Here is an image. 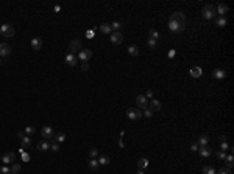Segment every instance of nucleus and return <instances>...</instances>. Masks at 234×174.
Listing matches in <instances>:
<instances>
[{"instance_id":"1","label":"nucleus","mask_w":234,"mask_h":174,"mask_svg":"<svg viewBox=\"0 0 234 174\" xmlns=\"http://www.w3.org/2000/svg\"><path fill=\"white\" fill-rule=\"evenodd\" d=\"M186 23H187V20H186L184 12H181V11L173 12V14L170 16V19H169V28H170V31H173V33L184 31Z\"/></svg>"},{"instance_id":"2","label":"nucleus","mask_w":234,"mask_h":174,"mask_svg":"<svg viewBox=\"0 0 234 174\" xmlns=\"http://www.w3.org/2000/svg\"><path fill=\"white\" fill-rule=\"evenodd\" d=\"M201 14H203L204 19H208V20L214 19V17L217 16L215 6H214V5H204V6H203V11H201Z\"/></svg>"},{"instance_id":"3","label":"nucleus","mask_w":234,"mask_h":174,"mask_svg":"<svg viewBox=\"0 0 234 174\" xmlns=\"http://www.w3.org/2000/svg\"><path fill=\"white\" fill-rule=\"evenodd\" d=\"M0 33H2L5 37H13V36H14V33H16V30L13 28V25L5 23V25L0 26Z\"/></svg>"},{"instance_id":"4","label":"nucleus","mask_w":234,"mask_h":174,"mask_svg":"<svg viewBox=\"0 0 234 174\" xmlns=\"http://www.w3.org/2000/svg\"><path fill=\"white\" fill-rule=\"evenodd\" d=\"M77 58L81 62H87L89 59L92 58V50H89V48H86V50H80L78 54H77Z\"/></svg>"},{"instance_id":"5","label":"nucleus","mask_w":234,"mask_h":174,"mask_svg":"<svg viewBox=\"0 0 234 174\" xmlns=\"http://www.w3.org/2000/svg\"><path fill=\"white\" fill-rule=\"evenodd\" d=\"M41 135H42V140H47L49 142L50 138L55 135V131L52 126H44L42 129H41Z\"/></svg>"},{"instance_id":"6","label":"nucleus","mask_w":234,"mask_h":174,"mask_svg":"<svg viewBox=\"0 0 234 174\" xmlns=\"http://www.w3.org/2000/svg\"><path fill=\"white\" fill-rule=\"evenodd\" d=\"M17 135H19V138H20V148H24V149L30 148V146H31V138L27 137L25 132H19Z\"/></svg>"},{"instance_id":"7","label":"nucleus","mask_w":234,"mask_h":174,"mask_svg":"<svg viewBox=\"0 0 234 174\" xmlns=\"http://www.w3.org/2000/svg\"><path fill=\"white\" fill-rule=\"evenodd\" d=\"M14 159H16V154L14 152H5L3 156H0V162H3V165H11L13 162H14Z\"/></svg>"},{"instance_id":"8","label":"nucleus","mask_w":234,"mask_h":174,"mask_svg":"<svg viewBox=\"0 0 234 174\" xmlns=\"http://www.w3.org/2000/svg\"><path fill=\"white\" fill-rule=\"evenodd\" d=\"M127 117L130 118V120L136 121V120H139V118L142 117V112H141L139 109H134V107H131V109H128V110H127Z\"/></svg>"},{"instance_id":"9","label":"nucleus","mask_w":234,"mask_h":174,"mask_svg":"<svg viewBox=\"0 0 234 174\" xmlns=\"http://www.w3.org/2000/svg\"><path fill=\"white\" fill-rule=\"evenodd\" d=\"M10 54H11V45L2 42L0 44V58H8Z\"/></svg>"},{"instance_id":"10","label":"nucleus","mask_w":234,"mask_h":174,"mask_svg":"<svg viewBox=\"0 0 234 174\" xmlns=\"http://www.w3.org/2000/svg\"><path fill=\"white\" fill-rule=\"evenodd\" d=\"M69 50H70V53H78L80 50H81V40H78V39H73V40H70L69 42Z\"/></svg>"},{"instance_id":"11","label":"nucleus","mask_w":234,"mask_h":174,"mask_svg":"<svg viewBox=\"0 0 234 174\" xmlns=\"http://www.w3.org/2000/svg\"><path fill=\"white\" fill-rule=\"evenodd\" d=\"M64 61H66V64L69 67H75V65H77V62H78V58H77V54H73V53H67Z\"/></svg>"},{"instance_id":"12","label":"nucleus","mask_w":234,"mask_h":174,"mask_svg":"<svg viewBox=\"0 0 234 174\" xmlns=\"http://www.w3.org/2000/svg\"><path fill=\"white\" fill-rule=\"evenodd\" d=\"M136 104H137V107H139V109H147L148 107V100L145 98V95H137Z\"/></svg>"},{"instance_id":"13","label":"nucleus","mask_w":234,"mask_h":174,"mask_svg":"<svg viewBox=\"0 0 234 174\" xmlns=\"http://www.w3.org/2000/svg\"><path fill=\"white\" fill-rule=\"evenodd\" d=\"M109 40H111V44L119 45V44H122V40H123V34H122L120 31L113 33V34H111V37H109Z\"/></svg>"},{"instance_id":"14","label":"nucleus","mask_w":234,"mask_h":174,"mask_svg":"<svg viewBox=\"0 0 234 174\" xmlns=\"http://www.w3.org/2000/svg\"><path fill=\"white\" fill-rule=\"evenodd\" d=\"M148 109L151 110V112H156V110L161 109V103L158 100H155V98H151V100H148Z\"/></svg>"},{"instance_id":"15","label":"nucleus","mask_w":234,"mask_h":174,"mask_svg":"<svg viewBox=\"0 0 234 174\" xmlns=\"http://www.w3.org/2000/svg\"><path fill=\"white\" fill-rule=\"evenodd\" d=\"M215 11H217V14H218L220 17H225V14L228 12V5L218 3V5H217V8H215Z\"/></svg>"},{"instance_id":"16","label":"nucleus","mask_w":234,"mask_h":174,"mask_svg":"<svg viewBox=\"0 0 234 174\" xmlns=\"http://www.w3.org/2000/svg\"><path fill=\"white\" fill-rule=\"evenodd\" d=\"M42 48V39L41 37H33L31 39V50H41Z\"/></svg>"},{"instance_id":"17","label":"nucleus","mask_w":234,"mask_h":174,"mask_svg":"<svg viewBox=\"0 0 234 174\" xmlns=\"http://www.w3.org/2000/svg\"><path fill=\"white\" fill-rule=\"evenodd\" d=\"M64 140H66V134L64 132H59V134H55L50 138V143H63Z\"/></svg>"},{"instance_id":"18","label":"nucleus","mask_w":234,"mask_h":174,"mask_svg":"<svg viewBox=\"0 0 234 174\" xmlns=\"http://www.w3.org/2000/svg\"><path fill=\"white\" fill-rule=\"evenodd\" d=\"M198 152H200V156H201L203 159H208V157L212 156V149L209 148V146H203V148L198 149Z\"/></svg>"},{"instance_id":"19","label":"nucleus","mask_w":234,"mask_h":174,"mask_svg":"<svg viewBox=\"0 0 234 174\" xmlns=\"http://www.w3.org/2000/svg\"><path fill=\"white\" fill-rule=\"evenodd\" d=\"M189 75L192 76V78H200V76L203 75V70H201V67H198V65L192 67V68H190V72H189Z\"/></svg>"},{"instance_id":"20","label":"nucleus","mask_w":234,"mask_h":174,"mask_svg":"<svg viewBox=\"0 0 234 174\" xmlns=\"http://www.w3.org/2000/svg\"><path fill=\"white\" fill-rule=\"evenodd\" d=\"M212 76H214L215 79H225L226 78V72L223 68H215L214 72H212Z\"/></svg>"},{"instance_id":"21","label":"nucleus","mask_w":234,"mask_h":174,"mask_svg":"<svg viewBox=\"0 0 234 174\" xmlns=\"http://www.w3.org/2000/svg\"><path fill=\"white\" fill-rule=\"evenodd\" d=\"M98 160L97 159H89V162H87V168L91 170V171H97L98 170Z\"/></svg>"},{"instance_id":"22","label":"nucleus","mask_w":234,"mask_h":174,"mask_svg":"<svg viewBox=\"0 0 234 174\" xmlns=\"http://www.w3.org/2000/svg\"><path fill=\"white\" fill-rule=\"evenodd\" d=\"M208 143H209V137H208V135H200V137H198V142H197L198 148H203V146H208Z\"/></svg>"},{"instance_id":"23","label":"nucleus","mask_w":234,"mask_h":174,"mask_svg":"<svg viewBox=\"0 0 234 174\" xmlns=\"http://www.w3.org/2000/svg\"><path fill=\"white\" fill-rule=\"evenodd\" d=\"M38 149L39 151H49L50 149V142H47V140H41L39 143H38Z\"/></svg>"},{"instance_id":"24","label":"nucleus","mask_w":234,"mask_h":174,"mask_svg":"<svg viewBox=\"0 0 234 174\" xmlns=\"http://www.w3.org/2000/svg\"><path fill=\"white\" fill-rule=\"evenodd\" d=\"M147 166H148V159H145V157L137 159V168L139 170H145Z\"/></svg>"},{"instance_id":"25","label":"nucleus","mask_w":234,"mask_h":174,"mask_svg":"<svg viewBox=\"0 0 234 174\" xmlns=\"http://www.w3.org/2000/svg\"><path fill=\"white\" fill-rule=\"evenodd\" d=\"M98 30H100V33H103V34H111V23H101L100 26H98Z\"/></svg>"},{"instance_id":"26","label":"nucleus","mask_w":234,"mask_h":174,"mask_svg":"<svg viewBox=\"0 0 234 174\" xmlns=\"http://www.w3.org/2000/svg\"><path fill=\"white\" fill-rule=\"evenodd\" d=\"M123 25H125V23H123V22H119V20L113 22V23H111V30H113V33H117V31H119Z\"/></svg>"},{"instance_id":"27","label":"nucleus","mask_w":234,"mask_h":174,"mask_svg":"<svg viewBox=\"0 0 234 174\" xmlns=\"http://www.w3.org/2000/svg\"><path fill=\"white\" fill-rule=\"evenodd\" d=\"M97 160H98V165H101V166H106V165H109V162H111L109 156H100V159H97Z\"/></svg>"},{"instance_id":"28","label":"nucleus","mask_w":234,"mask_h":174,"mask_svg":"<svg viewBox=\"0 0 234 174\" xmlns=\"http://www.w3.org/2000/svg\"><path fill=\"white\" fill-rule=\"evenodd\" d=\"M10 170H11V174H19L20 173V165L16 163V162H13L10 165Z\"/></svg>"},{"instance_id":"29","label":"nucleus","mask_w":234,"mask_h":174,"mask_svg":"<svg viewBox=\"0 0 234 174\" xmlns=\"http://www.w3.org/2000/svg\"><path fill=\"white\" fill-rule=\"evenodd\" d=\"M148 36H150L151 40H158V37H159V31L155 30V28H151V30L148 31Z\"/></svg>"},{"instance_id":"30","label":"nucleus","mask_w":234,"mask_h":174,"mask_svg":"<svg viewBox=\"0 0 234 174\" xmlns=\"http://www.w3.org/2000/svg\"><path fill=\"white\" fill-rule=\"evenodd\" d=\"M128 53L131 54V56H137V54H139V48H137L136 45H130L128 47Z\"/></svg>"},{"instance_id":"31","label":"nucleus","mask_w":234,"mask_h":174,"mask_svg":"<svg viewBox=\"0 0 234 174\" xmlns=\"http://www.w3.org/2000/svg\"><path fill=\"white\" fill-rule=\"evenodd\" d=\"M225 162H226V168H233V156L231 154H226V157H225Z\"/></svg>"},{"instance_id":"32","label":"nucleus","mask_w":234,"mask_h":174,"mask_svg":"<svg viewBox=\"0 0 234 174\" xmlns=\"http://www.w3.org/2000/svg\"><path fill=\"white\" fill-rule=\"evenodd\" d=\"M34 132H36V129H34L33 126H27V128H25V135H27V137L34 135Z\"/></svg>"},{"instance_id":"33","label":"nucleus","mask_w":234,"mask_h":174,"mask_svg":"<svg viewBox=\"0 0 234 174\" xmlns=\"http://www.w3.org/2000/svg\"><path fill=\"white\" fill-rule=\"evenodd\" d=\"M203 174H215V170L212 168V166H204V168L201 170Z\"/></svg>"},{"instance_id":"34","label":"nucleus","mask_w":234,"mask_h":174,"mask_svg":"<svg viewBox=\"0 0 234 174\" xmlns=\"http://www.w3.org/2000/svg\"><path fill=\"white\" fill-rule=\"evenodd\" d=\"M0 174H11V170H10V166H6V165L0 166Z\"/></svg>"},{"instance_id":"35","label":"nucleus","mask_w":234,"mask_h":174,"mask_svg":"<svg viewBox=\"0 0 234 174\" xmlns=\"http://www.w3.org/2000/svg\"><path fill=\"white\" fill-rule=\"evenodd\" d=\"M97 156H98V149L97 148H92L91 151H89V157H91V159H95Z\"/></svg>"},{"instance_id":"36","label":"nucleus","mask_w":234,"mask_h":174,"mask_svg":"<svg viewBox=\"0 0 234 174\" xmlns=\"http://www.w3.org/2000/svg\"><path fill=\"white\" fill-rule=\"evenodd\" d=\"M142 117H147V118H151L153 117V112L147 107V109H144V112H142Z\"/></svg>"},{"instance_id":"37","label":"nucleus","mask_w":234,"mask_h":174,"mask_svg":"<svg viewBox=\"0 0 234 174\" xmlns=\"http://www.w3.org/2000/svg\"><path fill=\"white\" fill-rule=\"evenodd\" d=\"M217 25L218 26H225L226 25V17H218L217 19Z\"/></svg>"},{"instance_id":"38","label":"nucleus","mask_w":234,"mask_h":174,"mask_svg":"<svg viewBox=\"0 0 234 174\" xmlns=\"http://www.w3.org/2000/svg\"><path fill=\"white\" fill-rule=\"evenodd\" d=\"M50 151L58 152L59 151V143H50Z\"/></svg>"},{"instance_id":"39","label":"nucleus","mask_w":234,"mask_h":174,"mask_svg":"<svg viewBox=\"0 0 234 174\" xmlns=\"http://www.w3.org/2000/svg\"><path fill=\"white\" fill-rule=\"evenodd\" d=\"M218 174H233V171L230 168H225V166H223V168L218 170Z\"/></svg>"},{"instance_id":"40","label":"nucleus","mask_w":234,"mask_h":174,"mask_svg":"<svg viewBox=\"0 0 234 174\" xmlns=\"http://www.w3.org/2000/svg\"><path fill=\"white\" fill-rule=\"evenodd\" d=\"M228 149H230V145L226 143V142H222V145H220V151H225L226 152Z\"/></svg>"},{"instance_id":"41","label":"nucleus","mask_w":234,"mask_h":174,"mask_svg":"<svg viewBox=\"0 0 234 174\" xmlns=\"http://www.w3.org/2000/svg\"><path fill=\"white\" fill-rule=\"evenodd\" d=\"M217 157H218L220 160H225V157H226V152H225V151H217Z\"/></svg>"},{"instance_id":"42","label":"nucleus","mask_w":234,"mask_h":174,"mask_svg":"<svg viewBox=\"0 0 234 174\" xmlns=\"http://www.w3.org/2000/svg\"><path fill=\"white\" fill-rule=\"evenodd\" d=\"M148 47H150V50H155V48H156V40L148 39Z\"/></svg>"},{"instance_id":"43","label":"nucleus","mask_w":234,"mask_h":174,"mask_svg":"<svg viewBox=\"0 0 234 174\" xmlns=\"http://www.w3.org/2000/svg\"><path fill=\"white\" fill-rule=\"evenodd\" d=\"M22 160H24V162H30V154H27V152H22Z\"/></svg>"},{"instance_id":"44","label":"nucleus","mask_w":234,"mask_h":174,"mask_svg":"<svg viewBox=\"0 0 234 174\" xmlns=\"http://www.w3.org/2000/svg\"><path fill=\"white\" fill-rule=\"evenodd\" d=\"M145 98H147V100H151V98H153V90H147Z\"/></svg>"},{"instance_id":"45","label":"nucleus","mask_w":234,"mask_h":174,"mask_svg":"<svg viewBox=\"0 0 234 174\" xmlns=\"http://www.w3.org/2000/svg\"><path fill=\"white\" fill-rule=\"evenodd\" d=\"M198 149H200V148H198L197 143H194V145L190 146V151H192V152H198Z\"/></svg>"},{"instance_id":"46","label":"nucleus","mask_w":234,"mask_h":174,"mask_svg":"<svg viewBox=\"0 0 234 174\" xmlns=\"http://www.w3.org/2000/svg\"><path fill=\"white\" fill-rule=\"evenodd\" d=\"M81 70H84V72L89 70V64H87V62H83V64H81Z\"/></svg>"},{"instance_id":"47","label":"nucleus","mask_w":234,"mask_h":174,"mask_svg":"<svg viewBox=\"0 0 234 174\" xmlns=\"http://www.w3.org/2000/svg\"><path fill=\"white\" fill-rule=\"evenodd\" d=\"M92 36H94V31H86V37L87 39H92Z\"/></svg>"},{"instance_id":"48","label":"nucleus","mask_w":234,"mask_h":174,"mask_svg":"<svg viewBox=\"0 0 234 174\" xmlns=\"http://www.w3.org/2000/svg\"><path fill=\"white\" fill-rule=\"evenodd\" d=\"M175 54H176V51H175V50H170V51H169V58H173Z\"/></svg>"},{"instance_id":"49","label":"nucleus","mask_w":234,"mask_h":174,"mask_svg":"<svg viewBox=\"0 0 234 174\" xmlns=\"http://www.w3.org/2000/svg\"><path fill=\"white\" fill-rule=\"evenodd\" d=\"M220 142H226V135H220Z\"/></svg>"},{"instance_id":"50","label":"nucleus","mask_w":234,"mask_h":174,"mask_svg":"<svg viewBox=\"0 0 234 174\" xmlns=\"http://www.w3.org/2000/svg\"><path fill=\"white\" fill-rule=\"evenodd\" d=\"M137 174H145V173H144V170H139V171H137Z\"/></svg>"},{"instance_id":"51","label":"nucleus","mask_w":234,"mask_h":174,"mask_svg":"<svg viewBox=\"0 0 234 174\" xmlns=\"http://www.w3.org/2000/svg\"><path fill=\"white\" fill-rule=\"evenodd\" d=\"M0 65H2V58H0Z\"/></svg>"}]
</instances>
